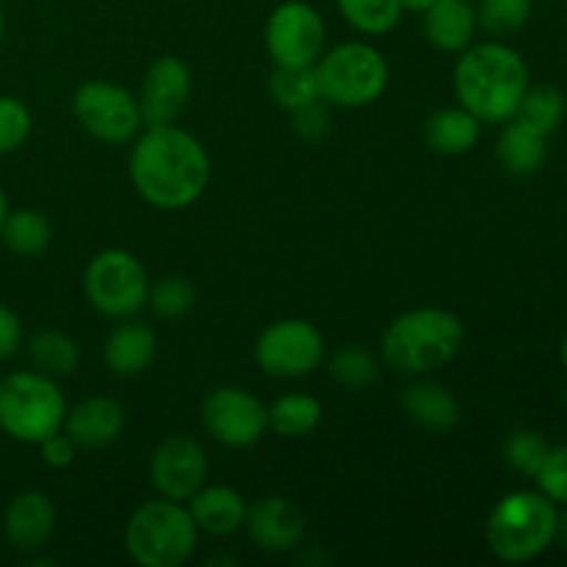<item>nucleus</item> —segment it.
<instances>
[{
  "instance_id": "nucleus-1",
  "label": "nucleus",
  "mask_w": 567,
  "mask_h": 567,
  "mask_svg": "<svg viewBox=\"0 0 567 567\" xmlns=\"http://www.w3.org/2000/svg\"><path fill=\"white\" fill-rule=\"evenodd\" d=\"M131 181L138 197L155 208H188L208 188V153L175 122L147 125L131 150Z\"/></svg>"
},
{
  "instance_id": "nucleus-2",
  "label": "nucleus",
  "mask_w": 567,
  "mask_h": 567,
  "mask_svg": "<svg viewBox=\"0 0 567 567\" xmlns=\"http://www.w3.org/2000/svg\"><path fill=\"white\" fill-rule=\"evenodd\" d=\"M529 89V66L504 42L468 44L454 66L460 105L487 125L515 120Z\"/></svg>"
},
{
  "instance_id": "nucleus-3",
  "label": "nucleus",
  "mask_w": 567,
  "mask_h": 567,
  "mask_svg": "<svg viewBox=\"0 0 567 567\" xmlns=\"http://www.w3.org/2000/svg\"><path fill=\"white\" fill-rule=\"evenodd\" d=\"M463 341V321L449 310H408L382 332V358L402 374H432L457 358Z\"/></svg>"
},
{
  "instance_id": "nucleus-4",
  "label": "nucleus",
  "mask_w": 567,
  "mask_h": 567,
  "mask_svg": "<svg viewBox=\"0 0 567 567\" xmlns=\"http://www.w3.org/2000/svg\"><path fill=\"white\" fill-rule=\"evenodd\" d=\"M559 509L540 491L507 493L487 518V546L502 563L520 565L543 557L557 543Z\"/></svg>"
},
{
  "instance_id": "nucleus-5",
  "label": "nucleus",
  "mask_w": 567,
  "mask_h": 567,
  "mask_svg": "<svg viewBox=\"0 0 567 567\" xmlns=\"http://www.w3.org/2000/svg\"><path fill=\"white\" fill-rule=\"evenodd\" d=\"M199 529L188 507L161 496L131 515L125 529V548L142 567H181L197 548Z\"/></svg>"
},
{
  "instance_id": "nucleus-6",
  "label": "nucleus",
  "mask_w": 567,
  "mask_h": 567,
  "mask_svg": "<svg viewBox=\"0 0 567 567\" xmlns=\"http://www.w3.org/2000/svg\"><path fill=\"white\" fill-rule=\"evenodd\" d=\"M66 419V399L53 377L14 371L0 380V430L20 443H39L59 432Z\"/></svg>"
},
{
  "instance_id": "nucleus-7",
  "label": "nucleus",
  "mask_w": 567,
  "mask_h": 567,
  "mask_svg": "<svg viewBox=\"0 0 567 567\" xmlns=\"http://www.w3.org/2000/svg\"><path fill=\"white\" fill-rule=\"evenodd\" d=\"M321 100L341 109H363L382 97L388 86L385 55L369 42H343L316 61Z\"/></svg>"
},
{
  "instance_id": "nucleus-8",
  "label": "nucleus",
  "mask_w": 567,
  "mask_h": 567,
  "mask_svg": "<svg viewBox=\"0 0 567 567\" xmlns=\"http://www.w3.org/2000/svg\"><path fill=\"white\" fill-rule=\"evenodd\" d=\"M83 291L92 308L109 319H131L147 305L150 277L142 260L125 249H105L89 260Z\"/></svg>"
},
{
  "instance_id": "nucleus-9",
  "label": "nucleus",
  "mask_w": 567,
  "mask_h": 567,
  "mask_svg": "<svg viewBox=\"0 0 567 567\" xmlns=\"http://www.w3.org/2000/svg\"><path fill=\"white\" fill-rule=\"evenodd\" d=\"M75 120L86 133L105 144H127L144 125L142 105L127 89L109 81H86L72 97Z\"/></svg>"
},
{
  "instance_id": "nucleus-10",
  "label": "nucleus",
  "mask_w": 567,
  "mask_h": 567,
  "mask_svg": "<svg viewBox=\"0 0 567 567\" xmlns=\"http://www.w3.org/2000/svg\"><path fill=\"white\" fill-rule=\"evenodd\" d=\"M255 363L277 380H299L324 363V338L305 319L275 321L255 341Z\"/></svg>"
},
{
  "instance_id": "nucleus-11",
  "label": "nucleus",
  "mask_w": 567,
  "mask_h": 567,
  "mask_svg": "<svg viewBox=\"0 0 567 567\" xmlns=\"http://www.w3.org/2000/svg\"><path fill=\"white\" fill-rule=\"evenodd\" d=\"M327 44V25L305 0H286L266 22V48L277 66H316Z\"/></svg>"
},
{
  "instance_id": "nucleus-12",
  "label": "nucleus",
  "mask_w": 567,
  "mask_h": 567,
  "mask_svg": "<svg viewBox=\"0 0 567 567\" xmlns=\"http://www.w3.org/2000/svg\"><path fill=\"white\" fill-rule=\"evenodd\" d=\"M203 424L225 446L247 449L269 430V408L255 393L225 385L205 396Z\"/></svg>"
},
{
  "instance_id": "nucleus-13",
  "label": "nucleus",
  "mask_w": 567,
  "mask_h": 567,
  "mask_svg": "<svg viewBox=\"0 0 567 567\" xmlns=\"http://www.w3.org/2000/svg\"><path fill=\"white\" fill-rule=\"evenodd\" d=\"M150 480L164 498L188 502L208 480V457L192 437L169 435L150 460Z\"/></svg>"
},
{
  "instance_id": "nucleus-14",
  "label": "nucleus",
  "mask_w": 567,
  "mask_h": 567,
  "mask_svg": "<svg viewBox=\"0 0 567 567\" xmlns=\"http://www.w3.org/2000/svg\"><path fill=\"white\" fill-rule=\"evenodd\" d=\"M192 97V70L175 55H161L144 78L142 105L144 125H172Z\"/></svg>"
},
{
  "instance_id": "nucleus-15",
  "label": "nucleus",
  "mask_w": 567,
  "mask_h": 567,
  "mask_svg": "<svg viewBox=\"0 0 567 567\" xmlns=\"http://www.w3.org/2000/svg\"><path fill=\"white\" fill-rule=\"evenodd\" d=\"M244 529H247L249 540L264 551H291L305 537V513L288 498L271 496L247 507Z\"/></svg>"
},
{
  "instance_id": "nucleus-16",
  "label": "nucleus",
  "mask_w": 567,
  "mask_h": 567,
  "mask_svg": "<svg viewBox=\"0 0 567 567\" xmlns=\"http://www.w3.org/2000/svg\"><path fill=\"white\" fill-rule=\"evenodd\" d=\"M55 529V507L44 493L28 491L11 498L3 515V535L17 551H39Z\"/></svg>"
},
{
  "instance_id": "nucleus-17",
  "label": "nucleus",
  "mask_w": 567,
  "mask_h": 567,
  "mask_svg": "<svg viewBox=\"0 0 567 567\" xmlns=\"http://www.w3.org/2000/svg\"><path fill=\"white\" fill-rule=\"evenodd\" d=\"M66 435L83 449H105L125 430V408L116 399L94 396L66 410Z\"/></svg>"
},
{
  "instance_id": "nucleus-18",
  "label": "nucleus",
  "mask_w": 567,
  "mask_h": 567,
  "mask_svg": "<svg viewBox=\"0 0 567 567\" xmlns=\"http://www.w3.org/2000/svg\"><path fill=\"white\" fill-rule=\"evenodd\" d=\"M476 28L480 20L471 0H435L424 11L426 42L443 53H463L468 44H474Z\"/></svg>"
},
{
  "instance_id": "nucleus-19",
  "label": "nucleus",
  "mask_w": 567,
  "mask_h": 567,
  "mask_svg": "<svg viewBox=\"0 0 567 567\" xmlns=\"http://www.w3.org/2000/svg\"><path fill=\"white\" fill-rule=\"evenodd\" d=\"M188 513L199 532L227 537L241 529L247 520V502L241 498V493L227 485H203L188 498Z\"/></svg>"
},
{
  "instance_id": "nucleus-20",
  "label": "nucleus",
  "mask_w": 567,
  "mask_h": 567,
  "mask_svg": "<svg viewBox=\"0 0 567 567\" xmlns=\"http://www.w3.org/2000/svg\"><path fill=\"white\" fill-rule=\"evenodd\" d=\"M155 349H158V341L147 324L122 321L105 338L103 358L116 377H138L155 360Z\"/></svg>"
},
{
  "instance_id": "nucleus-21",
  "label": "nucleus",
  "mask_w": 567,
  "mask_h": 567,
  "mask_svg": "<svg viewBox=\"0 0 567 567\" xmlns=\"http://www.w3.org/2000/svg\"><path fill=\"white\" fill-rule=\"evenodd\" d=\"M496 155L509 175H535L548 155V136L520 120H509L496 144Z\"/></svg>"
},
{
  "instance_id": "nucleus-22",
  "label": "nucleus",
  "mask_w": 567,
  "mask_h": 567,
  "mask_svg": "<svg viewBox=\"0 0 567 567\" xmlns=\"http://www.w3.org/2000/svg\"><path fill=\"white\" fill-rule=\"evenodd\" d=\"M404 413L424 426L426 432H449L460 421V404L452 393L437 382H415L402 396Z\"/></svg>"
},
{
  "instance_id": "nucleus-23",
  "label": "nucleus",
  "mask_w": 567,
  "mask_h": 567,
  "mask_svg": "<svg viewBox=\"0 0 567 567\" xmlns=\"http://www.w3.org/2000/svg\"><path fill=\"white\" fill-rule=\"evenodd\" d=\"M426 144L441 155H465L476 147L482 136V122L471 111L441 109L426 120Z\"/></svg>"
},
{
  "instance_id": "nucleus-24",
  "label": "nucleus",
  "mask_w": 567,
  "mask_h": 567,
  "mask_svg": "<svg viewBox=\"0 0 567 567\" xmlns=\"http://www.w3.org/2000/svg\"><path fill=\"white\" fill-rule=\"evenodd\" d=\"M0 238H3L6 249H11L20 258H37L50 247L53 230H50V221L44 219V214L31 208H17L6 214Z\"/></svg>"
},
{
  "instance_id": "nucleus-25",
  "label": "nucleus",
  "mask_w": 567,
  "mask_h": 567,
  "mask_svg": "<svg viewBox=\"0 0 567 567\" xmlns=\"http://www.w3.org/2000/svg\"><path fill=\"white\" fill-rule=\"evenodd\" d=\"M28 358H31L33 369L59 380V377H70L78 369L81 349L64 332L44 330L28 341Z\"/></svg>"
},
{
  "instance_id": "nucleus-26",
  "label": "nucleus",
  "mask_w": 567,
  "mask_h": 567,
  "mask_svg": "<svg viewBox=\"0 0 567 567\" xmlns=\"http://www.w3.org/2000/svg\"><path fill=\"white\" fill-rule=\"evenodd\" d=\"M321 404L310 393H286L269 408V426L280 437H305L321 424Z\"/></svg>"
},
{
  "instance_id": "nucleus-27",
  "label": "nucleus",
  "mask_w": 567,
  "mask_h": 567,
  "mask_svg": "<svg viewBox=\"0 0 567 567\" xmlns=\"http://www.w3.org/2000/svg\"><path fill=\"white\" fill-rule=\"evenodd\" d=\"M338 11L354 31L382 37L402 22V0H336Z\"/></svg>"
},
{
  "instance_id": "nucleus-28",
  "label": "nucleus",
  "mask_w": 567,
  "mask_h": 567,
  "mask_svg": "<svg viewBox=\"0 0 567 567\" xmlns=\"http://www.w3.org/2000/svg\"><path fill=\"white\" fill-rule=\"evenodd\" d=\"M565 94L559 92L557 86H551V83H537V86H532L529 83L515 120L526 122V125H532L535 131L551 136V133L565 122Z\"/></svg>"
},
{
  "instance_id": "nucleus-29",
  "label": "nucleus",
  "mask_w": 567,
  "mask_h": 567,
  "mask_svg": "<svg viewBox=\"0 0 567 567\" xmlns=\"http://www.w3.org/2000/svg\"><path fill=\"white\" fill-rule=\"evenodd\" d=\"M271 97L288 111L305 109V105L321 100L316 66H277L271 75Z\"/></svg>"
},
{
  "instance_id": "nucleus-30",
  "label": "nucleus",
  "mask_w": 567,
  "mask_h": 567,
  "mask_svg": "<svg viewBox=\"0 0 567 567\" xmlns=\"http://www.w3.org/2000/svg\"><path fill=\"white\" fill-rule=\"evenodd\" d=\"M535 0H480L476 20L493 37H507L529 22Z\"/></svg>"
},
{
  "instance_id": "nucleus-31",
  "label": "nucleus",
  "mask_w": 567,
  "mask_h": 567,
  "mask_svg": "<svg viewBox=\"0 0 567 567\" xmlns=\"http://www.w3.org/2000/svg\"><path fill=\"white\" fill-rule=\"evenodd\" d=\"M150 305L161 319H183L192 313L197 302V291L186 277H164L155 286H150Z\"/></svg>"
},
{
  "instance_id": "nucleus-32",
  "label": "nucleus",
  "mask_w": 567,
  "mask_h": 567,
  "mask_svg": "<svg viewBox=\"0 0 567 567\" xmlns=\"http://www.w3.org/2000/svg\"><path fill=\"white\" fill-rule=\"evenodd\" d=\"M330 374L336 377V382H341L343 388H360L371 385V382L380 377V369H377V360L371 358L365 349L360 347H347L338 349L330 358Z\"/></svg>"
},
{
  "instance_id": "nucleus-33",
  "label": "nucleus",
  "mask_w": 567,
  "mask_h": 567,
  "mask_svg": "<svg viewBox=\"0 0 567 567\" xmlns=\"http://www.w3.org/2000/svg\"><path fill=\"white\" fill-rule=\"evenodd\" d=\"M548 449L551 446H548V441L537 430H515L504 441V460L515 471H520V474L535 476L543 460H546Z\"/></svg>"
},
{
  "instance_id": "nucleus-34",
  "label": "nucleus",
  "mask_w": 567,
  "mask_h": 567,
  "mask_svg": "<svg viewBox=\"0 0 567 567\" xmlns=\"http://www.w3.org/2000/svg\"><path fill=\"white\" fill-rule=\"evenodd\" d=\"M31 127L33 120L25 103L0 94V155H9L14 150H20L28 142V136H31Z\"/></svg>"
},
{
  "instance_id": "nucleus-35",
  "label": "nucleus",
  "mask_w": 567,
  "mask_h": 567,
  "mask_svg": "<svg viewBox=\"0 0 567 567\" xmlns=\"http://www.w3.org/2000/svg\"><path fill=\"white\" fill-rule=\"evenodd\" d=\"M537 491L554 504H567V446L548 449L546 460L535 474Z\"/></svg>"
},
{
  "instance_id": "nucleus-36",
  "label": "nucleus",
  "mask_w": 567,
  "mask_h": 567,
  "mask_svg": "<svg viewBox=\"0 0 567 567\" xmlns=\"http://www.w3.org/2000/svg\"><path fill=\"white\" fill-rule=\"evenodd\" d=\"M293 114V131H297L299 138L305 142H319L330 133V111L321 105V100L305 105V109L291 111Z\"/></svg>"
},
{
  "instance_id": "nucleus-37",
  "label": "nucleus",
  "mask_w": 567,
  "mask_h": 567,
  "mask_svg": "<svg viewBox=\"0 0 567 567\" xmlns=\"http://www.w3.org/2000/svg\"><path fill=\"white\" fill-rule=\"evenodd\" d=\"M39 452H42V460L50 468H70L72 460H75V441L66 432L61 435L59 430L39 443Z\"/></svg>"
},
{
  "instance_id": "nucleus-38",
  "label": "nucleus",
  "mask_w": 567,
  "mask_h": 567,
  "mask_svg": "<svg viewBox=\"0 0 567 567\" xmlns=\"http://www.w3.org/2000/svg\"><path fill=\"white\" fill-rule=\"evenodd\" d=\"M22 343V324L20 316L11 308L0 305V360H9Z\"/></svg>"
},
{
  "instance_id": "nucleus-39",
  "label": "nucleus",
  "mask_w": 567,
  "mask_h": 567,
  "mask_svg": "<svg viewBox=\"0 0 567 567\" xmlns=\"http://www.w3.org/2000/svg\"><path fill=\"white\" fill-rule=\"evenodd\" d=\"M435 0H402V9L404 11H415V14H424Z\"/></svg>"
},
{
  "instance_id": "nucleus-40",
  "label": "nucleus",
  "mask_w": 567,
  "mask_h": 567,
  "mask_svg": "<svg viewBox=\"0 0 567 567\" xmlns=\"http://www.w3.org/2000/svg\"><path fill=\"white\" fill-rule=\"evenodd\" d=\"M557 540H563L567 546V515H559V526H557Z\"/></svg>"
},
{
  "instance_id": "nucleus-41",
  "label": "nucleus",
  "mask_w": 567,
  "mask_h": 567,
  "mask_svg": "<svg viewBox=\"0 0 567 567\" xmlns=\"http://www.w3.org/2000/svg\"><path fill=\"white\" fill-rule=\"evenodd\" d=\"M6 214H9V199H6L3 188H0V227H3V219H6Z\"/></svg>"
},
{
  "instance_id": "nucleus-42",
  "label": "nucleus",
  "mask_w": 567,
  "mask_h": 567,
  "mask_svg": "<svg viewBox=\"0 0 567 567\" xmlns=\"http://www.w3.org/2000/svg\"><path fill=\"white\" fill-rule=\"evenodd\" d=\"M559 354H563V365L567 369V336H565V341H563V349H559Z\"/></svg>"
},
{
  "instance_id": "nucleus-43",
  "label": "nucleus",
  "mask_w": 567,
  "mask_h": 567,
  "mask_svg": "<svg viewBox=\"0 0 567 567\" xmlns=\"http://www.w3.org/2000/svg\"><path fill=\"white\" fill-rule=\"evenodd\" d=\"M3 33H6V20H3V11H0V42H3Z\"/></svg>"
},
{
  "instance_id": "nucleus-44",
  "label": "nucleus",
  "mask_w": 567,
  "mask_h": 567,
  "mask_svg": "<svg viewBox=\"0 0 567 567\" xmlns=\"http://www.w3.org/2000/svg\"><path fill=\"white\" fill-rule=\"evenodd\" d=\"M565 410H567V396H565Z\"/></svg>"
}]
</instances>
